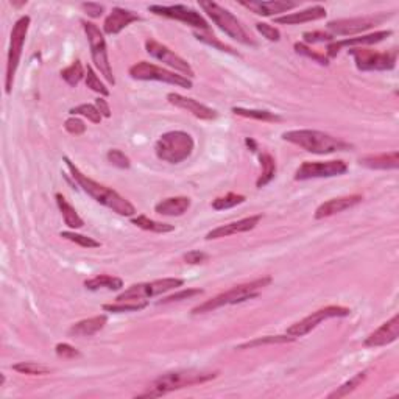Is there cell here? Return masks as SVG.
Returning a JSON list of instances; mask_svg holds the SVG:
<instances>
[{"label": "cell", "mask_w": 399, "mask_h": 399, "mask_svg": "<svg viewBox=\"0 0 399 399\" xmlns=\"http://www.w3.org/2000/svg\"><path fill=\"white\" fill-rule=\"evenodd\" d=\"M85 77H86V69L83 64H81L80 60H75L71 66H67L66 69H62L61 71V78L64 80L71 87L78 86L80 81Z\"/></svg>", "instance_id": "obj_34"}, {"label": "cell", "mask_w": 399, "mask_h": 399, "mask_svg": "<svg viewBox=\"0 0 399 399\" xmlns=\"http://www.w3.org/2000/svg\"><path fill=\"white\" fill-rule=\"evenodd\" d=\"M296 339L289 334L285 335H264V337H258V339L249 340L242 343V345L236 346V349H249V348H256V346H265V345H283V343H293Z\"/></svg>", "instance_id": "obj_33"}, {"label": "cell", "mask_w": 399, "mask_h": 399, "mask_svg": "<svg viewBox=\"0 0 399 399\" xmlns=\"http://www.w3.org/2000/svg\"><path fill=\"white\" fill-rule=\"evenodd\" d=\"M262 220V215H251L247 218H242V220L237 222H231L227 224H222V227L214 228L206 234V240H214V239H222V237H229L234 234H240V233H248V231H253L256 227H258L259 222Z\"/></svg>", "instance_id": "obj_20"}, {"label": "cell", "mask_w": 399, "mask_h": 399, "mask_svg": "<svg viewBox=\"0 0 399 399\" xmlns=\"http://www.w3.org/2000/svg\"><path fill=\"white\" fill-rule=\"evenodd\" d=\"M106 323H108V315H96V317H91V318H86V320H81L78 323H75L69 329V335L71 337H92L96 335L97 332H100L105 326Z\"/></svg>", "instance_id": "obj_27"}, {"label": "cell", "mask_w": 399, "mask_h": 399, "mask_svg": "<svg viewBox=\"0 0 399 399\" xmlns=\"http://www.w3.org/2000/svg\"><path fill=\"white\" fill-rule=\"evenodd\" d=\"M148 11L153 12L154 16L173 19V21H179L183 24L190 25L193 28H200L203 31H209L211 27L206 19L200 15L190 6L187 5H150Z\"/></svg>", "instance_id": "obj_14"}, {"label": "cell", "mask_w": 399, "mask_h": 399, "mask_svg": "<svg viewBox=\"0 0 399 399\" xmlns=\"http://www.w3.org/2000/svg\"><path fill=\"white\" fill-rule=\"evenodd\" d=\"M245 143H247V147H248L249 150H251L253 153H258V150H259V148H258V142H256V141L253 139V137H247Z\"/></svg>", "instance_id": "obj_53"}, {"label": "cell", "mask_w": 399, "mask_h": 399, "mask_svg": "<svg viewBox=\"0 0 399 399\" xmlns=\"http://www.w3.org/2000/svg\"><path fill=\"white\" fill-rule=\"evenodd\" d=\"M391 15H384V12H379V15L373 16H360V17H349V19H337V21L328 22L326 28L330 35L335 36H349L353 37L354 35L365 33V31L371 30L376 25H380L385 22Z\"/></svg>", "instance_id": "obj_12"}, {"label": "cell", "mask_w": 399, "mask_h": 399, "mask_svg": "<svg viewBox=\"0 0 399 399\" xmlns=\"http://www.w3.org/2000/svg\"><path fill=\"white\" fill-rule=\"evenodd\" d=\"M148 305L147 299H139V301H117L114 304H103L105 312L111 314H123V312H139Z\"/></svg>", "instance_id": "obj_36"}, {"label": "cell", "mask_w": 399, "mask_h": 399, "mask_svg": "<svg viewBox=\"0 0 399 399\" xmlns=\"http://www.w3.org/2000/svg\"><path fill=\"white\" fill-rule=\"evenodd\" d=\"M106 159H108L111 166H114L117 168H122V170H128V168L131 167L130 158L122 152V150H118V148L108 150V153H106Z\"/></svg>", "instance_id": "obj_43"}, {"label": "cell", "mask_w": 399, "mask_h": 399, "mask_svg": "<svg viewBox=\"0 0 399 399\" xmlns=\"http://www.w3.org/2000/svg\"><path fill=\"white\" fill-rule=\"evenodd\" d=\"M12 370L21 373V374H28V376H44V374H50V368L39 362H19L11 366Z\"/></svg>", "instance_id": "obj_38"}, {"label": "cell", "mask_w": 399, "mask_h": 399, "mask_svg": "<svg viewBox=\"0 0 399 399\" xmlns=\"http://www.w3.org/2000/svg\"><path fill=\"white\" fill-rule=\"evenodd\" d=\"M60 236L62 237V239L77 243V245L81 248L89 249V248L100 247V242H97L96 239H92V237L85 236V234H78V233H75V231H62Z\"/></svg>", "instance_id": "obj_41"}, {"label": "cell", "mask_w": 399, "mask_h": 399, "mask_svg": "<svg viewBox=\"0 0 399 399\" xmlns=\"http://www.w3.org/2000/svg\"><path fill=\"white\" fill-rule=\"evenodd\" d=\"M128 73L131 78L139 81H162V83L167 85L184 87V89H192L193 87L190 78L184 77V75L175 73L172 71H167V69H162L148 61L136 62V64L130 67Z\"/></svg>", "instance_id": "obj_9"}, {"label": "cell", "mask_w": 399, "mask_h": 399, "mask_svg": "<svg viewBox=\"0 0 399 399\" xmlns=\"http://www.w3.org/2000/svg\"><path fill=\"white\" fill-rule=\"evenodd\" d=\"M193 148H195L193 137L181 130L164 133L154 143V153L158 159L168 162V164H179L190 158Z\"/></svg>", "instance_id": "obj_5"}, {"label": "cell", "mask_w": 399, "mask_h": 399, "mask_svg": "<svg viewBox=\"0 0 399 399\" xmlns=\"http://www.w3.org/2000/svg\"><path fill=\"white\" fill-rule=\"evenodd\" d=\"M193 36H195L200 42L208 44V46H212L214 48L220 50V52H227V53L239 56V53H237L233 47H229V46H227V44L220 42V41H218L217 37H214V36H206V35H203V33H198V31H195V33H193Z\"/></svg>", "instance_id": "obj_46"}, {"label": "cell", "mask_w": 399, "mask_h": 399, "mask_svg": "<svg viewBox=\"0 0 399 399\" xmlns=\"http://www.w3.org/2000/svg\"><path fill=\"white\" fill-rule=\"evenodd\" d=\"M293 48H295V52L298 55H303V56H305V58H309L314 62H318L320 66H329V60L326 58V55H321V53L315 52V50H312L309 46H305L304 42H295Z\"/></svg>", "instance_id": "obj_42"}, {"label": "cell", "mask_w": 399, "mask_h": 399, "mask_svg": "<svg viewBox=\"0 0 399 399\" xmlns=\"http://www.w3.org/2000/svg\"><path fill=\"white\" fill-rule=\"evenodd\" d=\"M94 105L97 106V109L100 111V114H102V117H105V118L111 117V108H109L108 102H106L103 97H98Z\"/></svg>", "instance_id": "obj_52"}, {"label": "cell", "mask_w": 399, "mask_h": 399, "mask_svg": "<svg viewBox=\"0 0 399 399\" xmlns=\"http://www.w3.org/2000/svg\"><path fill=\"white\" fill-rule=\"evenodd\" d=\"M366 374H368L366 370L360 371L357 374H354V376L349 380H346L345 384H342L340 387H337V390H334L332 393H329L328 398L334 399V398H345V396H348L349 393H353L362 382H364V380L366 379Z\"/></svg>", "instance_id": "obj_35"}, {"label": "cell", "mask_w": 399, "mask_h": 399, "mask_svg": "<svg viewBox=\"0 0 399 399\" xmlns=\"http://www.w3.org/2000/svg\"><path fill=\"white\" fill-rule=\"evenodd\" d=\"M348 172V164L345 161H326V162H312L305 161L296 168L295 181H308L317 178H332L340 177Z\"/></svg>", "instance_id": "obj_15"}, {"label": "cell", "mask_w": 399, "mask_h": 399, "mask_svg": "<svg viewBox=\"0 0 399 399\" xmlns=\"http://www.w3.org/2000/svg\"><path fill=\"white\" fill-rule=\"evenodd\" d=\"M62 161H64V164L67 166V170L71 173V177L75 179V183L78 184L80 189L85 193H87V195L96 200L97 203L111 209L112 212H116L118 215L134 217L136 208L133 203H130L127 198L122 197L121 193L116 192L112 187L100 184L97 181H94L92 178L87 177V175H85L73 164V161L69 158V156H62Z\"/></svg>", "instance_id": "obj_1"}, {"label": "cell", "mask_w": 399, "mask_h": 399, "mask_svg": "<svg viewBox=\"0 0 399 399\" xmlns=\"http://www.w3.org/2000/svg\"><path fill=\"white\" fill-rule=\"evenodd\" d=\"M167 100L168 103L177 106L179 109H184L187 112H190L193 117L200 118V121H215L218 117V112L215 109L209 108L203 103H200L198 100L190 98V97H184L181 94L177 92H170L167 94Z\"/></svg>", "instance_id": "obj_18"}, {"label": "cell", "mask_w": 399, "mask_h": 399, "mask_svg": "<svg viewBox=\"0 0 399 399\" xmlns=\"http://www.w3.org/2000/svg\"><path fill=\"white\" fill-rule=\"evenodd\" d=\"M72 116H81V117H86L87 121L92 122V123H100L102 122V114H100V111L97 109L96 105H91V103H81L78 106H75L71 111Z\"/></svg>", "instance_id": "obj_39"}, {"label": "cell", "mask_w": 399, "mask_h": 399, "mask_svg": "<svg viewBox=\"0 0 399 399\" xmlns=\"http://www.w3.org/2000/svg\"><path fill=\"white\" fill-rule=\"evenodd\" d=\"M231 111H233L236 116L253 118V121H258V122H272V123L283 122V117H281L279 114L272 111H267V109H248V108H242V106H234Z\"/></svg>", "instance_id": "obj_31"}, {"label": "cell", "mask_w": 399, "mask_h": 399, "mask_svg": "<svg viewBox=\"0 0 399 399\" xmlns=\"http://www.w3.org/2000/svg\"><path fill=\"white\" fill-rule=\"evenodd\" d=\"M85 287L87 290H92V292H97L100 289L116 292V290L123 289V281L121 278L111 276V274H98V276L86 279Z\"/></svg>", "instance_id": "obj_29"}, {"label": "cell", "mask_w": 399, "mask_h": 399, "mask_svg": "<svg viewBox=\"0 0 399 399\" xmlns=\"http://www.w3.org/2000/svg\"><path fill=\"white\" fill-rule=\"evenodd\" d=\"M141 21V16L136 15L134 11L121 8V6H116L109 12V16L105 19L103 22V33L106 35H118L123 28H127L130 24Z\"/></svg>", "instance_id": "obj_21"}, {"label": "cell", "mask_w": 399, "mask_h": 399, "mask_svg": "<svg viewBox=\"0 0 399 399\" xmlns=\"http://www.w3.org/2000/svg\"><path fill=\"white\" fill-rule=\"evenodd\" d=\"M192 200L189 197H170L164 198L154 206V212L166 217H181L190 209Z\"/></svg>", "instance_id": "obj_26"}, {"label": "cell", "mask_w": 399, "mask_h": 399, "mask_svg": "<svg viewBox=\"0 0 399 399\" xmlns=\"http://www.w3.org/2000/svg\"><path fill=\"white\" fill-rule=\"evenodd\" d=\"M31 24L30 16H22L12 25L11 35H10V48L8 56H6V73H5V92L10 96L12 91V83H15V75L17 72L19 62L22 58V50L25 39H27V33Z\"/></svg>", "instance_id": "obj_7"}, {"label": "cell", "mask_w": 399, "mask_h": 399, "mask_svg": "<svg viewBox=\"0 0 399 399\" xmlns=\"http://www.w3.org/2000/svg\"><path fill=\"white\" fill-rule=\"evenodd\" d=\"M55 353L60 359L71 360V359L81 357V353L78 351V349L73 348L72 345H69V343H58V345L55 346Z\"/></svg>", "instance_id": "obj_47"}, {"label": "cell", "mask_w": 399, "mask_h": 399, "mask_svg": "<svg viewBox=\"0 0 399 399\" xmlns=\"http://www.w3.org/2000/svg\"><path fill=\"white\" fill-rule=\"evenodd\" d=\"M83 25V30L87 37V42H89V48H91V56H92V62L96 66L97 71L103 75V78L108 81L111 86L116 85V78L114 73H112V69L109 64V58H108V47H106V41L103 36V31L100 30L94 22H87L83 21L81 22Z\"/></svg>", "instance_id": "obj_8"}, {"label": "cell", "mask_w": 399, "mask_h": 399, "mask_svg": "<svg viewBox=\"0 0 399 399\" xmlns=\"http://www.w3.org/2000/svg\"><path fill=\"white\" fill-rule=\"evenodd\" d=\"M272 284V276H262L254 281H249V283H243L239 285H234L233 289H229L227 292L220 293L214 298L208 299L202 304H198L197 308L192 309V315H200L206 314V312L217 310L224 305H234L243 301H248V299L258 298L259 290L264 289V287Z\"/></svg>", "instance_id": "obj_4"}, {"label": "cell", "mask_w": 399, "mask_h": 399, "mask_svg": "<svg viewBox=\"0 0 399 399\" xmlns=\"http://www.w3.org/2000/svg\"><path fill=\"white\" fill-rule=\"evenodd\" d=\"M198 5H200V8H202L206 15L212 19V22H214L224 35H228L231 39H234L240 44H245V46H253V47L256 46V41L253 39V36L248 33L247 28L242 25V22L229 10L223 8L222 5L212 2V0H200Z\"/></svg>", "instance_id": "obj_6"}, {"label": "cell", "mask_w": 399, "mask_h": 399, "mask_svg": "<svg viewBox=\"0 0 399 399\" xmlns=\"http://www.w3.org/2000/svg\"><path fill=\"white\" fill-rule=\"evenodd\" d=\"M399 337V315H393L389 321L380 324V326L371 332L364 340V346L366 348H380L396 342Z\"/></svg>", "instance_id": "obj_19"}, {"label": "cell", "mask_w": 399, "mask_h": 399, "mask_svg": "<svg viewBox=\"0 0 399 399\" xmlns=\"http://www.w3.org/2000/svg\"><path fill=\"white\" fill-rule=\"evenodd\" d=\"M243 8H247L249 11H253L254 15L264 16V17H272L274 15H279V12H287L293 8H296V2H287V0H264V2H240Z\"/></svg>", "instance_id": "obj_23"}, {"label": "cell", "mask_w": 399, "mask_h": 399, "mask_svg": "<svg viewBox=\"0 0 399 399\" xmlns=\"http://www.w3.org/2000/svg\"><path fill=\"white\" fill-rule=\"evenodd\" d=\"M55 200H56V204H58V209L62 215V220H64L67 228L80 229V228L85 227V220L78 215V212L75 211L73 206L67 202L62 193H56Z\"/></svg>", "instance_id": "obj_28"}, {"label": "cell", "mask_w": 399, "mask_h": 399, "mask_svg": "<svg viewBox=\"0 0 399 399\" xmlns=\"http://www.w3.org/2000/svg\"><path fill=\"white\" fill-rule=\"evenodd\" d=\"M145 50H147V53L150 56H153L154 60L164 62L166 66L175 69V71L179 72L181 75H184V77L187 78L195 77V71H193L192 66L183 58V56L175 53L173 50L164 46V44H161L159 41L153 39V37H148V39L145 41Z\"/></svg>", "instance_id": "obj_16"}, {"label": "cell", "mask_w": 399, "mask_h": 399, "mask_svg": "<svg viewBox=\"0 0 399 399\" xmlns=\"http://www.w3.org/2000/svg\"><path fill=\"white\" fill-rule=\"evenodd\" d=\"M209 259V254L204 251H198V249H193V251H189L184 254V262L186 264L190 265H198V264H204L206 260Z\"/></svg>", "instance_id": "obj_50"}, {"label": "cell", "mask_w": 399, "mask_h": 399, "mask_svg": "<svg viewBox=\"0 0 399 399\" xmlns=\"http://www.w3.org/2000/svg\"><path fill=\"white\" fill-rule=\"evenodd\" d=\"M64 130L67 131L69 134H72V136H81V134H85L86 125L77 116H72V117H69L67 121L64 122Z\"/></svg>", "instance_id": "obj_48"}, {"label": "cell", "mask_w": 399, "mask_h": 399, "mask_svg": "<svg viewBox=\"0 0 399 399\" xmlns=\"http://www.w3.org/2000/svg\"><path fill=\"white\" fill-rule=\"evenodd\" d=\"M349 315H351V309L343 308V305H326V308L312 312L310 315L303 318V320L293 323L292 326L287 328V334L298 339V337L308 335L318 324L329 320V318H343Z\"/></svg>", "instance_id": "obj_13"}, {"label": "cell", "mask_w": 399, "mask_h": 399, "mask_svg": "<svg viewBox=\"0 0 399 399\" xmlns=\"http://www.w3.org/2000/svg\"><path fill=\"white\" fill-rule=\"evenodd\" d=\"M335 37L328 33V31H304L303 33V41L305 46H309V44H330L334 42Z\"/></svg>", "instance_id": "obj_45"}, {"label": "cell", "mask_w": 399, "mask_h": 399, "mask_svg": "<svg viewBox=\"0 0 399 399\" xmlns=\"http://www.w3.org/2000/svg\"><path fill=\"white\" fill-rule=\"evenodd\" d=\"M362 200H364L362 195H349V197H339V198L328 200V202H324L318 206L314 217L317 218V220H323V218L332 217L335 214H340V212L343 211L354 208V206L362 203Z\"/></svg>", "instance_id": "obj_22"}, {"label": "cell", "mask_w": 399, "mask_h": 399, "mask_svg": "<svg viewBox=\"0 0 399 399\" xmlns=\"http://www.w3.org/2000/svg\"><path fill=\"white\" fill-rule=\"evenodd\" d=\"M283 139L312 154H332L337 152H348L353 148L351 143L318 130L285 131L283 133Z\"/></svg>", "instance_id": "obj_3"}, {"label": "cell", "mask_w": 399, "mask_h": 399, "mask_svg": "<svg viewBox=\"0 0 399 399\" xmlns=\"http://www.w3.org/2000/svg\"><path fill=\"white\" fill-rule=\"evenodd\" d=\"M326 8L321 5L310 6V8H305L296 12H289V15L274 17V24L281 25H299V24H308L314 21H320V19L326 17Z\"/></svg>", "instance_id": "obj_24"}, {"label": "cell", "mask_w": 399, "mask_h": 399, "mask_svg": "<svg viewBox=\"0 0 399 399\" xmlns=\"http://www.w3.org/2000/svg\"><path fill=\"white\" fill-rule=\"evenodd\" d=\"M359 164L371 170H396L399 167V152L393 150L390 153L362 156Z\"/></svg>", "instance_id": "obj_25"}, {"label": "cell", "mask_w": 399, "mask_h": 399, "mask_svg": "<svg viewBox=\"0 0 399 399\" xmlns=\"http://www.w3.org/2000/svg\"><path fill=\"white\" fill-rule=\"evenodd\" d=\"M85 83H86V87H89L91 91L100 94V96H102V97H109V94H111L109 89L102 83V80H100V78L97 77L96 71H94V69H92L91 66L86 67Z\"/></svg>", "instance_id": "obj_40"}, {"label": "cell", "mask_w": 399, "mask_h": 399, "mask_svg": "<svg viewBox=\"0 0 399 399\" xmlns=\"http://www.w3.org/2000/svg\"><path fill=\"white\" fill-rule=\"evenodd\" d=\"M131 223L134 227L141 228L143 231H150V233H156V234H167L175 231L173 224L168 223H162V222H156L153 218H150L147 215H137V217H131Z\"/></svg>", "instance_id": "obj_32"}, {"label": "cell", "mask_w": 399, "mask_h": 399, "mask_svg": "<svg viewBox=\"0 0 399 399\" xmlns=\"http://www.w3.org/2000/svg\"><path fill=\"white\" fill-rule=\"evenodd\" d=\"M256 30H258L259 33L270 42H278L281 39V31L278 28L272 27V25L265 24V22L256 24Z\"/></svg>", "instance_id": "obj_49"}, {"label": "cell", "mask_w": 399, "mask_h": 399, "mask_svg": "<svg viewBox=\"0 0 399 399\" xmlns=\"http://www.w3.org/2000/svg\"><path fill=\"white\" fill-rule=\"evenodd\" d=\"M259 161H260L262 173L259 175L258 181H256V187H258V189H262V187L270 184L273 178L276 177V161H274V158L270 153H260Z\"/></svg>", "instance_id": "obj_30"}, {"label": "cell", "mask_w": 399, "mask_h": 399, "mask_svg": "<svg viewBox=\"0 0 399 399\" xmlns=\"http://www.w3.org/2000/svg\"><path fill=\"white\" fill-rule=\"evenodd\" d=\"M348 53L353 56L355 67H357L360 72L393 71L398 61V50H391V52H376V50L355 47L349 48Z\"/></svg>", "instance_id": "obj_10"}, {"label": "cell", "mask_w": 399, "mask_h": 399, "mask_svg": "<svg viewBox=\"0 0 399 399\" xmlns=\"http://www.w3.org/2000/svg\"><path fill=\"white\" fill-rule=\"evenodd\" d=\"M218 376V371H203V370H178L164 373L150 382L145 391L136 398H161L172 393L175 390L186 389V387L206 384L209 380L215 379Z\"/></svg>", "instance_id": "obj_2"}, {"label": "cell", "mask_w": 399, "mask_h": 399, "mask_svg": "<svg viewBox=\"0 0 399 399\" xmlns=\"http://www.w3.org/2000/svg\"><path fill=\"white\" fill-rule=\"evenodd\" d=\"M204 290L203 289H183L179 292H175L172 295H168L166 298H162L158 304H170L175 301H183V299H190L193 296H200L203 295Z\"/></svg>", "instance_id": "obj_44"}, {"label": "cell", "mask_w": 399, "mask_h": 399, "mask_svg": "<svg viewBox=\"0 0 399 399\" xmlns=\"http://www.w3.org/2000/svg\"><path fill=\"white\" fill-rule=\"evenodd\" d=\"M391 35H393L391 30H380V31H374V33L359 35V36H353V37H346V39H342V41H334V42L328 44L326 58L328 60L335 58L337 53H339L342 48H355V47L373 46V44L382 42Z\"/></svg>", "instance_id": "obj_17"}, {"label": "cell", "mask_w": 399, "mask_h": 399, "mask_svg": "<svg viewBox=\"0 0 399 399\" xmlns=\"http://www.w3.org/2000/svg\"><path fill=\"white\" fill-rule=\"evenodd\" d=\"M245 202H247L245 195L229 192V193H227V195H223V197H217L214 202H212V209L227 211V209H231V208H236V206H239V204H243Z\"/></svg>", "instance_id": "obj_37"}, {"label": "cell", "mask_w": 399, "mask_h": 399, "mask_svg": "<svg viewBox=\"0 0 399 399\" xmlns=\"http://www.w3.org/2000/svg\"><path fill=\"white\" fill-rule=\"evenodd\" d=\"M184 285V279L179 278H162L154 279L150 283H141L128 287L123 290L121 295L116 298V301H139V299L153 298L158 295H164V293L178 289V287Z\"/></svg>", "instance_id": "obj_11"}, {"label": "cell", "mask_w": 399, "mask_h": 399, "mask_svg": "<svg viewBox=\"0 0 399 399\" xmlns=\"http://www.w3.org/2000/svg\"><path fill=\"white\" fill-rule=\"evenodd\" d=\"M81 10H83L87 16L92 19H97L103 15L105 6L100 3H94V2H87V3H81Z\"/></svg>", "instance_id": "obj_51"}]
</instances>
